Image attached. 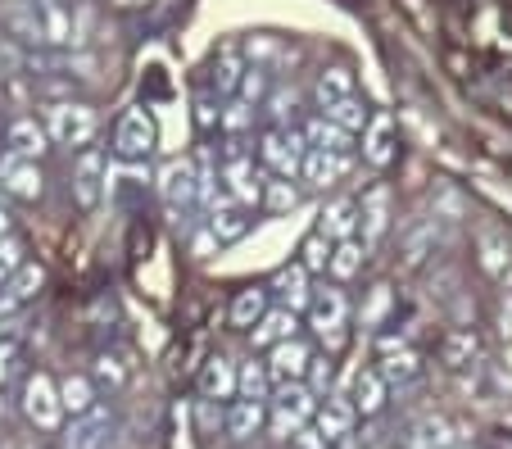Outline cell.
<instances>
[{"mask_svg":"<svg viewBox=\"0 0 512 449\" xmlns=\"http://www.w3.org/2000/svg\"><path fill=\"white\" fill-rule=\"evenodd\" d=\"M268 400H272V436L277 440H290L318 413V400H313L304 381H277V395H268Z\"/></svg>","mask_w":512,"mask_h":449,"instance_id":"1","label":"cell"},{"mask_svg":"<svg viewBox=\"0 0 512 449\" xmlns=\"http://www.w3.org/2000/svg\"><path fill=\"white\" fill-rule=\"evenodd\" d=\"M96 109L91 105H78V100H59V105L46 109V137H55L59 146H87L96 137Z\"/></svg>","mask_w":512,"mask_h":449,"instance_id":"2","label":"cell"},{"mask_svg":"<svg viewBox=\"0 0 512 449\" xmlns=\"http://www.w3.org/2000/svg\"><path fill=\"white\" fill-rule=\"evenodd\" d=\"M118 155L132 159V164H141V159L155 155L159 146V127H155V114L150 109H127L123 118H118V137H114Z\"/></svg>","mask_w":512,"mask_h":449,"instance_id":"3","label":"cell"},{"mask_svg":"<svg viewBox=\"0 0 512 449\" xmlns=\"http://www.w3.org/2000/svg\"><path fill=\"white\" fill-rule=\"evenodd\" d=\"M23 413H28V422H32V427H41V431H55L59 427L64 404H59V386L46 377V372L28 377V386H23Z\"/></svg>","mask_w":512,"mask_h":449,"instance_id":"4","label":"cell"},{"mask_svg":"<svg viewBox=\"0 0 512 449\" xmlns=\"http://www.w3.org/2000/svg\"><path fill=\"white\" fill-rule=\"evenodd\" d=\"M159 196H164V205L173 209V214L200 205V186H195L191 159H173V164H164V173H159Z\"/></svg>","mask_w":512,"mask_h":449,"instance_id":"5","label":"cell"},{"mask_svg":"<svg viewBox=\"0 0 512 449\" xmlns=\"http://www.w3.org/2000/svg\"><path fill=\"white\" fill-rule=\"evenodd\" d=\"M105 191H109V164L100 150H87L78 159V173H73V196H78L82 209H96L105 200Z\"/></svg>","mask_w":512,"mask_h":449,"instance_id":"6","label":"cell"},{"mask_svg":"<svg viewBox=\"0 0 512 449\" xmlns=\"http://www.w3.org/2000/svg\"><path fill=\"white\" fill-rule=\"evenodd\" d=\"M304 155H309V146H304L300 132H268V137H263V164H268L277 177L300 173Z\"/></svg>","mask_w":512,"mask_h":449,"instance_id":"7","label":"cell"},{"mask_svg":"<svg viewBox=\"0 0 512 449\" xmlns=\"http://www.w3.org/2000/svg\"><path fill=\"white\" fill-rule=\"evenodd\" d=\"M46 177H41L37 159H19V155H5L0 159V191H10L14 200H37Z\"/></svg>","mask_w":512,"mask_h":449,"instance_id":"8","label":"cell"},{"mask_svg":"<svg viewBox=\"0 0 512 449\" xmlns=\"http://www.w3.org/2000/svg\"><path fill=\"white\" fill-rule=\"evenodd\" d=\"M37 19H41V41H50V46H73V41H82L73 10L59 5V0H37Z\"/></svg>","mask_w":512,"mask_h":449,"instance_id":"9","label":"cell"},{"mask_svg":"<svg viewBox=\"0 0 512 449\" xmlns=\"http://www.w3.org/2000/svg\"><path fill=\"white\" fill-rule=\"evenodd\" d=\"M390 227V191L386 186H372L368 196H363V205H358V232H363V245H377L381 236H386Z\"/></svg>","mask_w":512,"mask_h":449,"instance_id":"10","label":"cell"},{"mask_svg":"<svg viewBox=\"0 0 512 449\" xmlns=\"http://www.w3.org/2000/svg\"><path fill=\"white\" fill-rule=\"evenodd\" d=\"M109 431H114V418H109V413L96 404L91 413L73 418V427L64 431V449H100L109 440Z\"/></svg>","mask_w":512,"mask_h":449,"instance_id":"11","label":"cell"},{"mask_svg":"<svg viewBox=\"0 0 512 449\" xmlns=\"http://www.w3.org/2000/svg\"><path fill=\"white\" fill-rule=\"evenodd\" d=\"M223 182H227V196H232L236 205H254V200H263V177H259V168H254V159L232 155L227 159Z\"/></svg>","mask_w":512,"mask_h":449,"instance_id":"12","label":"cell"},{"mask_svg":"<svg viewBox=\"0 0 512 449\" xmlns=\"http://www.w3.org/2000/svg\"><path fill=\"white\" fill-rule=\"evenodd\" d=\"M309 345L304 341H277L272 345V359H268V377L272 381H304V372H309Z\"/></svg>","mask_w":512,"mask_h":449,"instance_id":"13","label":"cell"},{"mask_svg":"<svg viewBox=\"0 0 512 449\" xmlns=\"http://www.w3.org/2000/svg\"><path fill=\"white\" fill-rule=\"evenodd\" d=\"M363 159L372 168H386L395 159V118L390 114H372L363 127Z\"/></svg>","mask_w":512,"mask_h":449,"instance_id":"14","label":"cell"},{"mask_svg":"<svg viewBox=\"0 0 512 449\" xmlns=\"http://www.w3.org/2000/svg\"><path fill=\"white\" fill-rule=\"evenodd\" d=\"M5 155L41 159L46 155V127H41L37 118H14L10 132H5Z\"/></svg>","mask_w":512,"mask_h":449,"instance_id":"15","label":"cell"},{"mask_svg":"<svg viewBox=\"0 0 512 449\" xmlns=\"http://www.w3.org/2000/svg\"><path fill=\"white\" fill-rule=\"evenodd\" d=\"M300 137H304V146H309V150H327V155H349V150H354V137H349L345 127L331 123L327 114L313 118Z\"/></svg>","mask_w":512,"mask_h":449,"instance_id":"16","label":"cell"},{"mask_svg":"<svg viewBox=\"0 0 512 449\" xmlns=\"http://www.w3.org/2000/svg\"><path fill=\"white\" fill-rule=\"evenodd\" d=\"M354 232H358L354 200H331V205L318 214V236H327V241H349Z\"/></svg>","mask_w":512,"mask_h":449,"instance_id":"17","label":"cell"},{"mask_svg":"<svg viewBox=\"0 0 512 449\" xmlns=\"http://www.w3.org/2000/svg\"><path fill=\"white\" fill-rule=\"evenodd\" d=\"M476 250H481V268L490 277H508L512 273V245L503 232H494V227H481V236H476Z\"/></svg>","mask_w":512,"mask_h":449,"instance_id":"18","label":"cell"},{"mask_svg":"<svg viewBox=\"0 0 512 449\" xmlns=\"http://www.w3.org/2000/svg\"><path fill=\"white\" fill-rule=\"evenodd\" d=\"M272 291L281 295V309H304V304H309V268L304 264H290V268H281L277 277H272Z\"/></svg>","mask_w":512,"mask_h":449,"instance_id":"19","label":"cell"},{"mask_svg":"<svg viewBox=\"0 0 512 449\" xmlns=\"http://www.w3.org/2000/svg\"><path fill=\"white\" fill-rule=\"evenodd\" d=\"M354 404H345V400H327V404H318V413H313V422H318V431H322V440H345L349 431H354Z\"/></svg>","mask_w":512,"mask_h":449,"instance_id":"20","label":"cell"},{"mask_svg":"<svg viewBox=\"0 0 512 449\" xmlns=\"http://www.w3.org/2000/svg\"><path fill=\"white\" fill-rule=\"evenodd\" d=\"M386 377L381 372H358L354 377V413H363V418H377L381 409H386Z\"/></svg>","mask_w":512,"mask_h":449,"instance_id":"21","label":"cell"},{"mask_svg":"<svg viewBox=\"0 0 512 449\" xmlns=\"http://www.w3.org/2000/svg\"><path fill=\"white\" fill-rule=\"evenodd\" d=\"M304 182L318 186V191H327V186L340 182V173H345V155H327V150H309L300 164Z\"/></svg>","mask_w":512,"mask_h":449,"instance_id":"22","label":"cell"},{"mask_svg":"<svg viewBox=\"0 0 512 449\" xmlns=\"http://www.w3.org/2000/svg\"><path fill=\"white\" fill-rule=\"evenodd\" d=\"M309 309H313V327H345V313H349V304H345V291H336V286H327V291H318V295H309Z\"/></svg>","mask_w":512,"mask_h":449,"instance_id":"23","label":"cell"},{"mask_svg":"<svg viewBox=\"0 0 512 449\" xmlns=\"http://www.w3.org/2000/svg\"><path fill=\"white\" fill-rule=\"evenodd\" d=\"M236 391V368L227 359H209L200 372V395L204 400H227Z\"/></svg>","mask_w":512,"mask_h":449,"instance_id":"24","label":"cell"},{"mask_svg":"<svg viewBox=\"0 0 512 449\" xmlns=\"http://www.w3.org/2000/svg\"><path fill=\"white\" fill-rule=\"evenodd\" d=\"M254 332V345H277V341H290L295 336V313L290 309H268L259 323L250 327Z\"/></svg>","mask_w":512,"mask_h":449,"instance_id":"25","label":"cell"},{"mask_svg":"<svg viewBox=\"0 0 512 449\" xmlns=\"http://www.w3.org/2000/svg\"><path fill=\"white\" fill-rule=\"evenodd\" d=\"M363 259H368V245L349 236V241H336V245H331V264H327V268L340 277V282H349V277L363 268Z\"/></svg>","mask_w":512,"mask_h":449,"instance_id":"26","label":"cell"},{"mask_svg":"<svg viewBox=\"0 0 512 449\" xmlns=\"http://www.w3.org/2000/svg\"><path fill=\"white\" fill-rule=\"evenodd\" d=\"M458 436L445 418H422L413 427V449H454Z\"/></svg>","mask_w":512,"mask_h":449,"instance_id":"27","label":"cell"},{"mask_svg":"<svg viewBox=\"0 0 512 449\" xmlns=\"http://www.w3.org/2000/svg\"><path fill=\"white\" fill-rule=\"evenodd\" d=\"M263 313H268V291H263V286H245V291L232 300V323L236 327H254Z\"/></svg>","mask_w":512,"mask_h":449,"instance_id":"28","label":"cell"},{"mask_svg":"<svg viewBox=\"0 0 512 449\" xmlns=\"http://www.w3.org/2000/svg\"><path fill=\"white\" fill-rule=\"evenodd\" d=\"M417 372H422V363L413 350H386V363H381L386 386H408V381H417Z\"/></svg>","mask_w":512,"mask_h":449,"instance_id":"29","label":"cell"},{"mask_svg":"<svg viewBox=\"0 0 512 449\" xmlns=\"http://www.w3.org/2000/svg\"><path fill=\"white\" fill-rule=\"evenodd\" d=\"M5 23H10L14 37H23V41H41L37 0H19V5H5Z\"/></svg>","mask_w":512,"mask_h":449,"instance_id":"30","label":"cell"},{"mask_svg":"<svg viewBox=\"0 0 512 449\" xmlns=\"http://www.w3.org/2000/svg\"><path fill=\"white\" fill-rule=\"evenodd\" d=\"M327 118L354 137V132H363V127H368L372 114H368V105H363L358 96H345V100H336V105H327Z\"/></svg>","mask_w":512,"mask_h":449,"instance_id":"31","label":"cell"},{"mask_svg":"<svg viewBox=\"0 0 512 449\" xmlns=\"http://www.w3.org/2000/svg\"><path fill=\"white\" fill-rule=\"evenodd\" d=\"M236 391H241V400H268L272 395V377H268V363H245L241 372H236Z\"/></svg>","mask_w":512,"mask_h":449,"instance_id":"32","label":"cell"},{"mask_svg":"<svg viewBox=\"0 0 512 449\" xmlns=\"http://www.w3.org/2000/svg\"><path fill=\"white\" fill-rule=\"evenodd\" d=\"M59 404H64L73 418H82V413L96 409V391H91L87 377H68L64 386H59Z\"/></svg>","mask_w":512,"mask_h":449,"instance_id":"33","label":"cell"},{"mask_svg":"<svg viewBox=\"0 0 512 449\" xmlns=\"http://www.w3.org/2000/svg\"><path fill=\"white\" fill-rule=\"evenodd\" d=\"M259 427H263V404H259V400L232 404V413H227V431H232L236 440H250Z\"/></svg>","mask_w":512,"mask_h":449,"instance_id":"34","label":"cell"},{"mask_svg":"<svg viewBox=\"0 0 512 449\" xmlns=\"http://www.w3.org/2000/svg\"><path fill=\"white\" fill-rule=\"evenodd\" d=\"M476 354H481V345H476L472 332H449L445 345H440V359H445L449 368H467Z\"/></svg>","mask_w":512,"mask_h":449,"instance_id":"35","label":"cell"},{"mask_svg":"<svg viewBox=\"0 0 512 449\" xmlns=\"http://www.w3.org/2000/svg\"><path fill=\"white\" fill-rule=\"evenodd\" d=\"M345 96H354V73H349V69H327V73H322V78H318L322 109L336 105V100H345Z\"/></svg>","mask_w":512,"mask_h":449,"instance_id":"36","label":"cell"},{"mask_svg":"<svg viewBox=\"0 0 512 449\" xmlns=\"http://www.w3.org/2000/svg\"><path fill=\"white\" fill-rule=\"evenodd\" d=\"M41 282H46V273H41L37 264H19L14 268V277L5 282V291H10L14 304H23V300H32V295L41 291Z\"/></svg>","mask_w":512,"mask_h":449,"instance_id":"37","label":"cell"},{"mask_svg":"<svg viewBox=\"0 0 512 449\" xmlns=\"http://www.w3.org/2000/svg\"><path fill=\"white\" fill-rule=\"evenodd\" d=\"M209 232L218 236V245H227L236 236H245V218L236 209H209Z\"/></svg>","mask_w":512,"mask_h":449,"instance_id":"38","label":"cell"},{"mask_svg":"<svg viewBox=\"0 0 512 449\" xmlns=\"http://www.w3.org/2000/svg\"><path fill=\"white\" fill-rule=\"evenodd\" d=\"M263 200H268V209H277V214H286V209L300 205V186L290 182V177H277V182L263 186Z\"/></svg>","mask_w":512,"mask_h":449,"instance_id":"39","label":"cell"},{"mask_svg":"<svg viewBox=\"0 0 512 449\" xmlns=\"http://www.w3.org/2000/svg\"><path fill=\"white\" fill-rule=\"evenodd\" d=\"M300 254H304L300 264L309 268V273H327V264H331V241H327V236L313 232L309 241H304V250H300Z\"/></svg>","mask_w":512,"mask_h":449,"instance_id":"40","label":"cell"},{"mask_svg":"<svg viewBox=\"0 0 512 449\" xmlns=\"http://www.w3.org/2000/svg\"><path fill=\"white\" fill-rule=\"evenodd\" d=\"M209 82L223 91V96H232L236 82H241V64H236L232 55H218V64H213V78H209Z\"/></svg>","mask_w":512,"mask_h":449,"instance_id":"41","label":"cell"},{"mask_svg":"<svg viewBox=\"0 0 512 449\" xmlns=\"http://www.w3.org/2000/svg\"><path fill=\"white\" fill-rule=\"evenodd\" d=\"M218 123H223L227 132H245V127L254 123V109L245 105V100H232V105H227L223 114H218Z\"/></svg>","mask_w":512,"mask_h":449,"instance_id":"42","label":"cell"},{"mask_svg":"<svg viewBox=\"0 0 512 449\" xmlns=\"http://www.w3.org/2000/svg\"><path fill=\"white\" fill-rule=\"evenodd\" d=\"M19 264H23V245L14 241V236H5V241H0V286L10 282Z\"/></svg>","mask_w":512,"mask_h":449,"instance_id":"43","label":"cell"},{"mask_svg":"<svg viewBox=\"0 0 512 449\" xmlns=\"http://www.w3.org/2000/svg\"><path fill=\"white\" fill-rule=\"evenodd\" d=\"M435 245V227H417L413 236H408V245H404V254H408V268L413 264H422L426 259V250Z\"/></svg>","mask_w":512,"mask_h":449,"instance_id":"44","label":"cell"},{"mask_svg":"<svg viewBox=\"0 0 512 449\" xmlns=\"http://www.w3.org/2000/svg\"><path fill=\"white\" fill-rule=\"evenodd\" d=\"M304 377H309V391L313 395L331 391V363L327 359H309V372H304Z\"/></svg>","mask_w":512,"mask_h":449,"instance_id":"45","label":"cell"},{"mask_svg":"<svg viewBox=\"0 0 512 449\" xmlns=\"http://www.w3.org/2000/svg\"><path fill=\"white\" fill-rule=\"evenodd\" d=\"M386 304H390V286H377L368 300V313H363V323H377L381 313H386Z\"/></svg>","mask_w":512,"mask_h":449,"instance_id":"46","label":"cell"},{"mask_svg":"<svg viewBox=\"0 0 512 449\" xmlns=\"http://www.w3.org/2000/svg\"><path fill=\"white\" fill-rule=\"evenodd\" d=\"M290 440H295V449H327V440H322V431H318V427H313V431H309V427H300Z\"/></svg>","mask_w":512,"mask_h":449,"instance_id":"47","label":"cell"},{"mask_svg":"<svg viewBox=\"0 0 512 449\" xmlns=\"http://www.w3.org/2000/svg\"><path fill=\"white\" fill-rule=\"evenodd\" d=\"M322 345H327V350H340V345H345V327H322Z\"/></svg>","mask_w":512,"mask_h":449,"instance_id":"48","label":"cell"},{"mask_svg":"<svg viewBox=\"0 0 512 449\" xmlns=\"http://www.w3.org/2000/svg\"><path fill=\"white\" fill-rule=\"evenodd\" d=\"M499 332H503V341H512V295L503 300V309H499Z\"/></svg>","mask_w":512,"mask_h":449,"instance_id":"49","label":"cell"},{"mask_svg":"<svg viewBox=\"0 0 512 449\" xmlns=\"http://www.w3.org/2000/svg\"><path fill=\"white\" fill-rule=\"evenodd\" d=\"M213 245H218V236H213V232H200V236H195V254H213Z\"/></svg>","mask_w":512,"mask_h":449,"instance_id":"50","label":"cell"},{"mask_svg":"<svg viewBox=\"0 0 512 449\" xmlns=\"http://www.w3.org/2000/svg\"><path fill=\"white\" fill-rule=\"evenodd\" d=\"M14 309V300H10V291H5V286H0V318H5V313Z\"/></svg>","mask_w":512,"mask_h":449,"instance_id":"51","label":"cell"},{"mask_svg":"<svg viewBox=\"0 0 512 449\" xmlns=\"http://www.w3.org/2000/svg\"><path fill=\"white\" fill-rule=\"evenodd\" d=\"M5 236H10V214L0 209V241H5Z\"/></svg>","mask_w":512,"mask_h":449,"instance_id":"52","label":"cell"},{"mask_svg":"<svg viewBox=\"0 0 512 449\" xmlns=\"http://www.w3.org/2000/svg\"><path fill=\"white\" fill-rule=\"evenodd\" d=\"M114 5H123V10H136V5H150V0H114Z\"/></svg>","mask_w":512,"mask_h":449,"instance_id":"53","label":"cell"},{"mask_svg":"<svg viewBox=\"0 0 512 449\" xmlns=\"http://www.w3.org/2000/svg\"><path fill=\"white\" fill-rule=\"evenodd\" d=\"M5 359H10V350H0V368H5Z\"/></svg>","mask_w":512,"mask_h":449,"instance_id":"54","label":"cell"},{"mask_svg":"<svg viewBox=\"0 0 512 449\" xmlns=\"http://www.w3.org/2000/svg\"><path fill=\"white\" fill-rule=\"evenodd\" d=\"M508 372H512V341H508Z\"/></svg>","mask_w":512,"mask_h":449,"instance_id":"55","label":"cell"},{"mask_svg":"<svg viewBox=\"0 0 512 449\" xmlns=\"http://www.w3.org/2000/svg\"><path fill=\"white\" fill-rule=\"evenodd\" d=\"M454 449H472V445H467V440H458V445H454Z\"/></svg>","mask_w":512,"mask_h":449,"instance_id":"56","label":"cell"}]
</instances>
